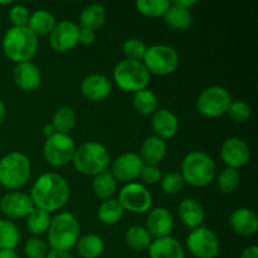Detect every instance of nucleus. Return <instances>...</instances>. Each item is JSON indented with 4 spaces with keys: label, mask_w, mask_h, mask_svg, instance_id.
<instances>
[{
    "label": "nucleus",
    "mask_w": 258,
    "mask_h": 258,
    "mask_svg": "<svg viewBox=\"0 0 258 258\" xmlns=\"http://www.w3.org/2000/svg\"><path fill=\"white\" fill-rule=\"evenodd\" d=\"M0 258H18L14 249H0Z\"/></svg>",
    "instance_id": "nucleus-49"
},
{
    "label": "nucleus",
    "mask_w": 258,
    "mask_h": 258,
    "mask_svg": "<svg viewBox=\"0 0 258 258\" xmlns=\"http://www.w3.org/2000/svg\"><path fill=\"white\" fill-rule=\"evenodd\" d=\"M166 143L158 136L145 139L140 148V159L145 165H158L166 155Z\"/></svg>",
    "instance_id": "nucleus-24"
},
{
    "label": "nucleus",
    "mask_w": 258,
    "mask_h": 258,
    "mask_svg": "<svg viewBox=\"0 0 258 258\" xmlns=\"http://www.w3.org/2000/svg\"><path fill=\"white\" fill-rule=\"evenodd\" d=\"M179 218L181 223L191 231L198 227H202L204 222V209L198 201L193 198L183 199L178 208Z\"/></svg>",
    "instance_id": "nucleus-23"
},
{
    "label": "nucleus",
    "mask_w": 258,
    "mask_h": 258,
    "mask_svg": "<svg viewBox=\"0 0 258 258\" xmlns=\"http://www.w3.org/2000/svg\"><path fill=\"white\" fill-rule=\"evenodd\" d=\"M55 24L57 23H55L52 13L44 9H39L30 14L27 28L37 37H44V35H49L52 33Z\"/></svg>",
    "instance_id": "nucleus-25"
},
{
    "label": "nucleus",
    "mask_w": 258,
    "mask_h": 258,
    "mask_svg": "<svg viewBox=\"0 0 258 258\" xmlns=\"http://www.w3.org/2000/svg\"><path fill=\"white\" fill-rule=\"evenodd\" d=\"M161 189L165 194L168 196H175V194H179L184 189V185H185V181H184L183 176L179 173H171L165 174L164 176H161Z\"/></svg>",
    "instance_id": "nucleus-38"
},
{
    "label": "nucleus",
    "mask_w": 258,
    "mask_h": 258,
    "mask_svg": "<svg viewBox=\"0 0 258 258\" xmlns=\"http://www.w3.org/2000/svg\"><path fill=\"white\" fill-rule=\"evenodd\" d=\"M123 208L118 203L117 199H106L101 206L98 207L97 217L103 224L112 226L120 222V219L123 216Z\"/></svg>",
    "instance_id": "nucleus-30"
},
{
    "label": "nucleus",
    "mask_w": 258,
    "mask_h": 258,
    "mask_svg": "<svg viewBox=\"0 0 258 258\" xmlns=\"http://www.w3.org/2000/svg\"><path fill=\"white\" fill-rule=\"evenodd\" d=\"M80 238V223L72 213L63 212L50 222L48 242L52 251L68 252L76 246Z\"/></svg>",
    "instance_id": "nucleus-4"
},
{
    "label": "nucleus",
    "mask_w": 258,
    "mask_h": 258,
    "mask_svg": "<svg viewBox=\"0 0 258 258\" xmlns=\"http://www.w3.org/2000/svg\"><path fill=\"white\" fill-rule=\"evenodd\" d=\"M174 228V218L170 211L163 207L153 209L146 219V229L155 239L169 237Z\"/></svg>",
    "instance_id": "nucleus-17"
},
{
    "label": "nucleus",
    "mask_w": 258,
    "mask_h": 258,
    "mask_svg": "<svg viewBox=\"0 0 258 258\" xmlns=\"http://www.w3.org/2000/svg\"><path fill=\"white\" fill-rule=\"evenodd\" d=\"M217 185L223 194H231L238 188L239 174L238 170L232 168H226L219 173L217 179Z\"/></svg>",
    "instance_id": "nucleus-37"
},
{
    "label": "nucleus",
    "mask_w": 258,
    "mask_h": 258,
    "mask_svg": "<svg viewBox=\"0 0 258 258\" xmlns=\"http://www.w3.org/2000/svg\"><path fill=\"white\" fill-rule=\"evenodd\" d=\"M133 105L140 115H153L158 110V97L153 91L145 88V90L134 93Z\"/></svg>",
    "instance_id": "nucleus-31"
},
{
    "label": "nucleus",
    "mask_w": 258,
    "mask_h": 258,
    "mask_svg": "<svg viewBox=\"0 0 258 258\" xmlns=\"http://www.w3.org/2000/svg\"><path fill=\"white\" fill-rule=\"evenodd\" d=\"M5 117H7V108H5L4 102L0 100V123L5 120Z\"/></svg>",
    "instance_id": "nucleus-50"
},
{
    "label": "nucleus",
    "mask_w": 258,
    "mask_h": 258,
    "mask_svg": "<svg viewBox=\"0 0 258 258\" xmlns=\"http://www.w3.org/2000/svg\"><path fill=\"white\" fill-rule=\"evenodd\" d=\"M29 12H28L24 5H14L9 12V18L13 27H27L28 22H29Z\"/></svg>",
    "instance_id": "nucleus-42"
},
{
    "label": "nucleus",
    "mask_w": 258,
    "mask_h": 258,
    "mask_svg": "<svg viewBox=\"0 0 258 258\" xmlns=\"http://www.w3.org/2000/svg\"><path fill=\"white\" fill-rule=\"evenodd\" d=\"M171 4L176 5V7L184 8V9L190 10V8L194 7V5L197 4V2L196 0H173V2H171Z\"/></svg>",
    "instance_id": "nucleus-45"
},
{
    "label": "nucleus",
    "mask_w": 258,
    "mask_h": 258,
    "mask_svg": "<svg viewBox=\"0 0 258 258\" xmlns=\"http://www.w3.org/2000/svg\"><path fill=\"white\" fill-rule=\"evenodd\" d=\"M150 258H185L183 246L174 237H164V238L154 239L149 247Z\"/></svg>",
    "instance_id": "nucleus-22"
},
{
    "label": "nucleus",
    "mask_w": 258,
    "mask_h": 258,
    "mask_svg": "<svg viewBox=\"0 0 258 258\" xmlns=\"http://www.w3.org/2000/svg\"><path fill=\"white\" fill-rule=\"evenodd\" d=\"M77 252L82 258H98L105 251L103 239L97 234H85L78 238Z\"/></svg>",
    "instance_id": "nucleus-28"
},
{
    "label": "nucleus",
    "mask_w": 258,
    "mask_h": 258,
    "mask_svg": "<svg viewBox=\"0 0 258 258\" xmlns=\"http://www.w3.org/2000/svg\"><path fill=\"white\" fill-rule=\"evenodd\" d=\"M38 37L27 27H12L3 38V50L10 60L18 63L29 62L38 50Z\"/></svg>",
    "instance_id": "nucleus-2"
},
{
    "label": "nucleus",
    "mask_w": 258,
    "mask_h": 258,
    "mask_svg": "<svg viewBox=\"0 0 258 258\" xmlns=\"http://www.w3.org/2000/svg\"><path fill=\"white\" fill-rule=\"evenodd\" d=\"M113 81L122 91L136 93L148 88L150 73L143 62L122 59L113 70Z\"/></svg>",
    "instance_id": "nucleus-7"
},
{
    "label": "nucleus",
    "mask_w": 258,
    "mask_h": 258,
    "mask_svg": "<svg viewBox=\"0 0 258 258\" xmlns=\"http://www.w3.org/2000/svg\"><path fill=\"white\" fill-rule=\"evenodd\" d=\"M81 92L90 101H102L112 92V83L103 75H90L81 83Z\"/></svg>",
    "instance_id": "nucleus-18"
},
{
    "label": "nucleus",
    "mask_w": 258,
    "mask_h": 258,
    "mask_svg": "<svg viewBox=\"0 0 258 258\" xmlns=\"http://www.w3.org/2000/svg\"><path fill=\"white\" fill-rule=\"evenodd\" d=\"M231 228L241 236H253L258 231V218L253 211L248 208H238L229 217Z\"/></svg>",
    "instance_id": "nucleus-21"
},
{
    "label": "nucleus",
    "mask_w": 258,
    "mask_h": 258,
    "mask_svg": "<svg viewBox=\"0 0 258 258\" xmlns=\"http://www.w3.org/2000/svg\"><path fill=\"white\" fill-rule=\"evenodd\" d=\"M221 156L227 168L239 169L246 166L251 159V151L248 145L241 138H229L223 143L221 149Z\"/></svg>",
    "instance_id": "nucleus-14"
},
{
    "label": "nucleus",
    "mask_w": 258,
    "mask_h": 258,
    "mask_svg": "<svg viewBox=\"0 0 258 258\" xmlns=\"http://www.w3.org/2000/svg\"><path fill=\"white\" fill-rule=\"evenodd\" d=\"M24 252L28 258H45L48 254V246L39 237H32L27 241Z\"/></svg>",
    "instance_id": "nucleus-41"
},
{
    "label": "nucleus",
    "mask_w": 258,
    "mask_h": 258,
    "mask_svg": "<svg viewBox=\"0 0 258 258\" xmlns=\"http://www.w3.org/2000/svg\"><path fill=\"white\" fill-rule=\"evenodd\" d=\"M144 165L145 164L143 163L139 154L123 153L113 161L111 174L116 179V181L118 180L122 181V183H134V180L140 178Z\"/></svg>",
    "instance_id": "nucleus-13"
},
{
    "label": "nucleus",
    "mask_w": 258,
    "mask_h": 258,
    "mask_svg": "<svg viewBox=\"0 0 258 258\" xmlns=\"http://www.w3.org/2000/svg\"><path fill=\"white\" fill-rule=\"evenodd\" d=\"M232 102L228 91L219 86H212L202 91L197 101V107L202 115L207 117H219L227 113Z\"/></svg>",
    "instance_id": "nucleus-10"
},
{
    "label": "nucleus",
    "mask_w": 258,
    "mask_h": 258,
    "mask_svg": "<svg viewBox=\"0 0 258 258\" xmlns=\"http://www.w3.org/2000/svg\"><path fill=\"white\" fill-rule=\"evenodd\" d=\"M186 247L196 258H214L219 252V241L212 229L198 227L189 233Z\"/></svg>",
    "instance_id": "nucleus-11"
},
{
    "label": "nucleus",
    "mask_w": 258,
    "mask_h": 258,
    "mask_svg": "<svg viewBox=\"0 0 258 258\" xmlns=\"http://www.w3.org/2000/svg\"><path fill=\"white\" fill-rule=\"evenodd\" d=\"M146 49H148V47H146L145 43L140 39H136V38L127 39L122 45V52L126 57L125 59L138 60V62H143Z\"/></svg>",
    "instance_id": "nucleus-39"
},
{
    "label": "nucleus",
    "mask_w": 258,
    "mask_h": 258,
    "mask_svg": "<svg viewBox=\"0 0 258 258\" xmlns=\"http://www.w3.org/2000/svg\"><path fill=\"white\" fill-rule=\"evenodd\" d=\"M96 34L93 30L85 29V28H80V33H78V43L83 45H90L95 42Z\"/></svg>",
    "instance_id": "nucleus-44"
},
{
    "label": "nucleus",
    "mask_w": 258,
    "mask_h": 258,
    "mask_svg": "<svg viewBox=\"0 0 258 258\" xmlns=\"http://www.w3.org/2000/svg\"><path fill=\"white\" fill-rule=\"evenodd\" d=\"M80 27L71 20H62L55 24L49 34V44L57 52H67L78 44Z\"/></svg>",
    "instance_id": "nucleus-15"
},
{
    "label": "nucleus",
    "mask_w": 258,
    "mask_h": 258,
    "mask_svg": "<svg viewBox=\"0 0 258 258\" xmlns=\"http://www.w3.org/2000/svg\"><path fill=\"white\" fill-rule=\"evenodd\" d=\"M149 73L156 76H168L176 71L179 66L178 52L173 47L156 44L148 47L143 59Z\"/></svg>",
    "instance_id": "nucleus-8"
},
{
    "label": "nucleus",
    "mask_w": 258,
    "mask_h": 258,
    "mask_svg": "<svg viewBox=\"0 0 258 258\" xmlns=\"http://www.w3.org/2000/svg\"><path fill=\"white\" fill-rule=\"evenodd\" d=\"M227 113L236 122H246L251 117L252 110L251 106L244 101H232L228 110H227Z\"/></svg>",
    "instance_id": "nucleus-40"
},
{
    "label": "nucleus",
    "mask_w": 258,
    "mask_h": 258,
    "mask_svg": "<svg viewBox=\"0 0 258 258\" xmlns=\"http://www.w3.org/2000/svg\"><path fill=\"white\" fill-rule=\"evenodd\" d=\"M14 82L20 90L23 91H34L42 83V73L37 64L33 62L18 63L13 72Z\"/></svg>",
    "instance_id": "nucleus-19"
},
{
    "label": "nucleus",
    "mask_w": 258,
    "mask_h": 258,
    "mask_svg": "<svg viewBox=\"0 0 258 258\" xmlns=\"http://www.w3.org/2000/svg\"><path fill=\"white\" fill-rule=\"evenodd\" d=\"M45 258H73V256L64 251H49Z\"/></svg>",
    "instance_id": "nucleus-47"
},
{
    "label": "nucleus",
    "mask_w": 258,
    "mask_h": 258,
    "mask_svg": "<svg viewBox=\"0 0 258 258\" xmlns=\"http://www.w3.org/2000/svg\"><path fill=\"white\" fill-rule=\"evenodd\" d=\"M9 4H12L10 0H8V2H0V5H9Z\"/></svg>",
    "instance_id": "nucleus-51"
},
{
    "label": "nucleus",
    "mask_w": 258,
    "mask_h": 258,
    "mask_svg": "<svg viewBox=\"0 0 258 258\" xmlns=\"http://www.w3.org/2000/svg\"><path fill=\"white\" fill-rule=\"evenodd\" d=\"M125 241L130 248L135 251H145V249H149V247L153 243V237L144 227L133 226L126 232Z\"/></svg>",
    "instance_id": "nucleus-29"
},
{
    "label": "nucleus",
    "mask_w": 258,
    "mask_h": 258,
    "mask_svg": "<svg viewBox=\"0 0 258 258\" xmlns=\"http://www.w3.org/2000/svg\"><path fill=\"white\" fill-rule=\"evenodd\" d=\"M32 165L27 155L13 151L0 159V184L7 189H18L28 183Z\"/></svg>",
    "instance_id": "nucleus-6"
},
{
    "label": "nucleus",
    "mask_w": 258,
    "mask_h": 258,
    "mask_svg": "<svg viewBox=\"0 0 258 258\" xmlns=\"http://www.w3.org/2000/svg\"><path fill=\"white\" fill-rule=\"evenodd\" d=\"M140 178L146 184H156L161 180V170L158 165H144Z\"/></svg>",
    "instance_id": "nucleus-43"
},
{
    "label": "nucleus",
    "mask_w": 258,
    "mask_h": 258,
    "mask_svg": "<svg viewBox=\"0 0 258 258\" xmlns=\"http://www.w3.org/2000/svg\"><path fill=\"white\" fill-rule=\"evenodd\" d=\"M76 144L70 135L55 134L47 139L43 146V155L49 165L62 168L72 163L75 156Z\"/></svg>",
    "instance_id": "nucleus-9"
},
{
    "label": "nucleus",
    "mask_w": 258,
    "mask_h": 258,
    "mask_svg": "<svg viewBox=\"0 0 258 258\" xmlns=\"http://www.w3.org/2000/svg\"><path fill=\"white\" fill-rule=\"evenodd\" d=\"M29 197L35 208L49 213L59 211L68 203L71 189L63 176L55 173H45L37 179Z\"/></svg>",
    "instance_id": "nucleus-1"
},
{
    "label": "nucleus",
    "mask_w": 258,
    "mask_h": 258,
    "mask_svg": "<svg viewBox=\"0 0 258 258\" xmlns=\"http://www.w3.org/2000/svg\"><path fill=\"white\" fill-rule=\"evenodd\" d=\"M72 163L78 173L83 175L96 176L107 170L110 164V154L102 144L88 141L76 148Z\"/></svg>",
    "instance_id": "nucleus-5"
},
{
    "label": "nucleus",
    "mask_w": 258,
    "mask_h": 258,
    "mask_svg": "<svg viewBox=\"0 0 258 258\" xmlns=\"http://www.w3.org/2000/svg\"><path fill=\"white\" fill-rule=\"evenodd\" d=\"M52 125L57 134L68 135V133H71L76 126V113L73 108L64 106L55 111L52 118Z\"/></svg>",
    "instance_id": "nucleus-33"
},
{
    "label": "nucleus",
    "mask_w": 258,
    "mask_h": 258,
    "mask_svg": "<svg viewBox=\"0 0 258 258\" xmlns=\"http://www.w3.org/2000/svg\"><path fill=\"white\" fill-rule=\"evenodd\" d=\"M241 258H258V248L257 246H251L242 252Z\"/></svg>",
    "instance_id": "nucleus-46"
},
{
    "label": "nucleus",
    "mask_w": 258,
    "mask_h": 258,
    "mask_svg": "<svg viewBox=\"0 0 258 258\" xmlns=\"http://www.w3.org/2000/svg\"><path fill=\"white\" fill-rule=\"evenodd\" d=\"M43 134H44V136L47 139L52 138V136H54L55 134H57V131H55V128L53 127L52 123H48V125L44 126V128H43Z\"/></svg>",
    "instance_id": "nucleus-48"
},
{
    "label": "nucleus",
    "mask_w": 258,
    "mask_h": 258,
    "mask_svg": "<svg viewBox=\"0 0 258 258\" xmlns=\"http://www.w3.org/2000/svg\"><path fill=\"white\" fill-rule=\"evenodd\" d=\"M20 241V232L13 222L0 219V249H14Z\"/></svg>",
    "instance_id": "nucleus-35"
},
{
    "label": "nucleus",
    "mask_w": 258,
    "mask_h": 258,
    "mask_svg": "<svg viewBox=\"0 0 258 258\" xmlns=\"http://www.w3.org/2000/svg\"><path fill=\"white\" fill-rule=\"evenodd\" d=\"M92 190L100 199H108L116 191V179L110 171H102L93 179Z\"/></svg>",
    "instance_id": "nucleus-32"
},
{
    "label": "nucleus",
    "mask_w": 258,
    "mask_h": 258,
    "mask_svg": "<svg viewBox=\"0 0 258 258\" xmlns=\"http://www.w3.org/2000/svg\"><path fill=\"white\" fill-rule=\"evenodd\" d=\"M34 208L30 197L20 191H10L0 201V209L10 218H27Z\"/></svg>",
    "instance_id": "nucleus-16"
},
{
    "label": "nucleus",
    "mask_w": 258,
    "mask_h": 258,
    "mask_svg": "<svg viewBox=\"0 0 258 258\" xmlns=\"http://www.w3.org/2000/svg\"><path fill=\"white\" fill-rule=\"evenodd\" d=\"M151 127H153L155 136L163 139H171L178 134L179 120L178 116L170 110L166 108H160L153 113L151 118Z\"/></svg>",
    "instance_id": "nucleus-20"
},
{
    "label": "nucleus",
    "mask_w": 258,
    "mask_h": 258,
    "mask_svg": "<svg viewBox=\"0 0 258 258\" xmlns=\"http://www.w3.org/2000/svg\"><path fill=\"white\" fill-rule=\"evenodd\" d=\"M50 222H52L50 214L39 208L33 209L29 216L27 217L28 229L35 236H40V234L48 232Z\"/></svg>",
    "instance_id": "nucleus-34"
},
{
    "label": "nucleus",
    "mask_w": 258,
    "mask_h": 258,
    "mask_svg": "<svg viewBox=\"0 0 258 258\" xmlns=\"http://www.w3.org/2000/svg\"><path fill=\"white\" fill-rule=\"evenodd\" d=\"M163 18L164 22H165L171 29L175 30L188 29L191 25V22H193V15H191L190 10L176 7V5L171 4V2L170 7L166 10V13L164 14Z\"/></svg>",
    "instance_id": "nucleus-27"
},
{
    "label": "nucleus",
    "mask_w": 258,
    "mask_h": 258,
    "mask_svg": "<svg viewBox=\"0 0 258 258\" xmlns=\"http://www.w3.org/2000/svg\"><path fill=\"white\" fill-rule=\"evenodd\" d=\"M170 7L169 0H139L136 2V9L145 17L158 18L164 17Z\"/></svg>",
    "instance_id": "nucleus-36"
},
{
    "label": "nucleus",
    "mask_w": 258,
    "mask_h": 258,
    "mask_svg": "<svg viewBox=\"0 0 258 258\" xmlns=\"http://www.w3.org/2000/svg\"><path fill=\"white\" fill-rule=\"evenodd\" d=\"M117 201L123 211L133 212V213H145L150 211L153 197L143 184L127 183L118 193Z\"/></svg>",
    "instance_id": "nucleus-12"
},
{
    "label": "nucleus",
    "mask_w": 258,
    "mask_h": 258,
    "mask_svg": "<svg viewBox=\"0 0 258 258\" xmlns=\"http://www.w3.org/2000/svg\"><path fill=\"white\" fill-rule=\"evenodd\" d=\"M106 9L101 4H91L82 10L80 15L81 28L90 30H97L105 24Z\"/></svg>",
    "instance_id": "nucleus-26"
},
{
    "label": "nucleus",
    "mask_w": 258,
    "mask_h": 258,
    "mask_svg": "<svg viewBox=\"0 0 258 258\" xmlns=\"http://www.w3.org/2000/svg\"><path fill=\"white\" fill-rule=\"evenodd\" d=\"M180 174L185 184L202 188L216 178V163L204 151H191L183 159Z\"/></svg>",
    "instance_id": "nucleus-3"
}]
</instances>
